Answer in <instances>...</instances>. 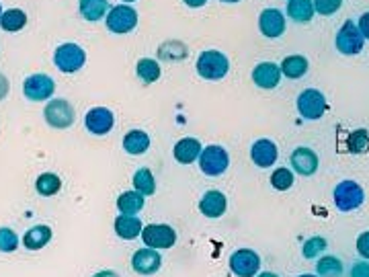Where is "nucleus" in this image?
Wrapping results in <instances>:
<instances>
[{
	"label": "nucleus",
	"mask_w": 369,
	"mask_h": 277,
	"mask_svg": "<svg viewBox=\"0 0 369 277\" xmlns=\"http://www.w3.org/2000/svg\"><path fill=\"white\" fill-rule=\"evenodd\" d=\"M230 70L228 58L217 52V50H208L197 58V72L206 81H222Z\"/></svg>",
	"instance_id": "nucleus-1"
},
{
	"label": "nucleus",
	"mask_w": 369,
	"mask_h": 277,
	"mask_svg": "<svg viewBox=\"0 0 369 277\" xmlns=\"http://www.w3.org/2000/svg\"><path fill=\"white\" fill-rule=\"evenodd\" d=\"M53 64L64 74H74L86 64V52L79 43H62L53 52Z\"/></svg>",
	"instance_id": "nucleus-2"
},
{
	"label": "nucleus",
	"mask_w": 369,
	"mask_h": 277,
	"mask_svg": "<svg viewBox=\"0 0 369 277\" xmlns=\"http://www.w3.org/2000/svg\"><path fill=\"white\" fill-rule=\"evenodd\" d=\"M365 201L363 187L355 181H341L335 187V205L341 212H353L359 210Z\"/></svg>",
	"instance_id": "nucleus-3"
},
{
	"label": "nucleus",
	"mask_w": 369,
	"mask_h": 277,
	"mask_svg": "<svg viewBox=\"0 0 369 277\" xmlns=\"http://www.w3.org/2000/svg\"><path fill=\"white\" fill-rule=\"evenodd\" d=\"M335 46L337 50L344 55L359 54L365 46V37L361 35V31L357 27V23L353 21H344V25L335 37Z\"/></svg>",
	"instance_id": "nucleus-4"
},
{
	"label": "nucleus",
	"mask_w": 369,
	"mask_h": 277,
	"mask_svg": "<svg viewBox=\"0 0 369 277\" xmlns=\"http://www.w3.org/2000/svg\"><path fill=\"white\" fill-rule=\"evenodd\" d=\"M107 29L111 33H117V35H123V33H130L137 25V13L135 8L128 6V4H119V6H113L109 13H107Z\"/></svg>",
	"instance_id": "nucleus-5"
},
{
	"label": "nucleus",
	"mask_w": 369,
	"mask_h": 277,
	"mask_svg": "<svg viewBox=\"0 0 369 277\" xmlns=\"http://www.w3.org/2000/svg\"><path fill=\"white\" fill-rule=\"evenodd\" d=\"M43 117L55 130H68L74 123V107L66 99H52L43 109Z\"/></svg>",
	"instance_id": "nucleus-6"
},
{
	"label": "nucleus",
	"mask_w": 369,
	"mask_h": 277,
	"mask_svg": "<svg viewBox=\"0 0 369 277\" xmlns=\"http://www.w3.org/2000/svg\"><path fill=\"white\" fill-rule=\"evenodd\" d=\"M228 165H230V156L222 146H208L206 150H201L199 166H201V173H206L208 177H217L226 173Z\"/></svg>",
	"instance_id": "nucleus-7"
},
{
	"label": "nucleus",
	"mask_w": 369,
	"mask_h": 277,
	"mask_svg": "<svg viewBox=\"0 0 369 277\" xmlns=\"http://www.w3.org/2000/svg\"><path fill=\"white\" fill-rule=\"evenodd\" d=\"M142 241L150 249H170L177 243V232L166 224H150L142 230Z\"/></svg>",
	"instance_id": "nucleus-8"
},
{
	"label": "nucleus",
	"mask_w": 369,
	"mask_h": 277,
	"mask_svg": "<svg viewBox=\"0 0 369 277\" xmlns=\"http://www.w3.org/2000/svg\"><path fill=\"white\" fill-rule=\"evenodd\" d=\"M230 269L238 277H255L261 269V257L250 249H238L230 257Z\"/></svg>",
	"instance_id": "nucleus-9"
},
{
	"label": "nucleus",
	"mask_w": 369,
	"mask_h": 277,
	"mask_svg": "<svg viewBox=\"0 0 369 277\" xmlns=\"http://www.w3.org/2000/svg\"><path fill=\"white\" fill-rule=\"evenodd\" d=\"M297 111L306 119H320L326 111V97L318 88H306L297 97Z\"/></svg>",
	"instance_id": "nucleus-10"
},
{
	"label": "nucleus",
	"mask_w": 369,
	"mask_h": 277,
	"mask_svg": "<svg viewBox=\"0 0 369 277\" xmlns=\"http://www.w3.org/2000/svg\"><path fill=\"white\" fill-rule=\"evenodd\" d=\"M55 90V83L48 74H31L23 83V95L29 101H48Z\"/></svg>",
	"instance_id": "nucleus-11"
},
{
	"label": "nucleus",
	"mask_w": 369,
	"mask_h": 277,
	"mask_svg": "<svg viewBox=\"0 0 369 277\" xmlns=\"http://www.w3.org/2000/svg\"><path fill=\"white\" fill-rule=\"evenodd\" d=\"M84 126H86V130H88L90 134H95V136H105V134H109V132L113 130L115 117H113V113L107 109V107H95V109H90L86 113Z\"/></svg>",
	"instance_id": "nucleus-12"
},
{
	"label": "nucleus",
	"mask_w": 369,
	"mask_h": 277,
	"mask_svg": "<svg viewBox=\"0 0 369 277\" xmlns=\"http://www.w3.org/2000/svg\"><path fill=\"white\" fill-rule=\"evenodd\" d=\"M259 29L264 37L269 39H277L286 33V17L281 11L277 8H264L259 17Z\"/></svg>",
	"instance_id": "nucleus-13"
},
{
	"label": "nucleus",
	"mask_w": 369,
	"mask_h": 277,
	"mask_svg": "<svg viewBox=\"0 0 369 277\" xmlns=\"http://www.w3.org/2000/svg\"><path fill=\"white\" fill-rule=\"evenodd\" d=\"M160 263H162V259H160L159 250L156 249H140L133 252L132 257V267L135 273H140V276H152V273H156L160 269Z\"/></svg>",
	"instance_id": "nucleus-14"
},
{
	"label": "nucleus",
	"mask_w": 369,
	"mask_h": 277,
	"mask_svg": "<svg viewBox=\"0 0 369 277\" xmlns=\"http://www.w3.org/2000/svg\"><path fill=\"white\" fill-rule=\"evenodd\" d=\"M291 166L302 177H312L318 170V156L312 148L300 146L291 152Z\"/></svg>",
	"instance_id": "nucleus-15"
},
{
	"label": "nucleus",
	"mask_w": 369,
	"mask_h": 277,
	"mask_svg": "<svg viewBox=\"0 0 369 277\" xmlns=\"http://www.w3.org/2000/svg\"><path fill=\"white\" fill-rule=\"evenodd\" d=\"M277 154H279V152H277V146H275L273 140H257V142L253 144V148H250V158H253V163L257 166H261V168H269L271 165H275Z\"/></svg>",
	"instance_id": "nucleus-16"
},
{
	"label": "nucleus",
	"mask_w": 369,
	"mask_h": 277,
	"mask_svg": "<svg viewBox=\"0 0 369 277\" xmlns=\"http://www.w3.org/2000/svg\"><path fill=\"white\" fill-rule=\"evenodd\" d=\"M253 81L257 86H261L264 90L275 88L281 81V66L273 64V62H263L259 66H255L253 70Z\"/></svg>",
	"instance_id": "nucleus-17"
},
{
	"label": "nucleus",
	"mask_w": 369,
	"mask_h": 277,
	"mask_svg": "<svg viewBox=\"0 0 369 277\" xmlns=\"http://www.w3.org/2000/svg\"><path fill=\"white\" fill-rule=\"evenodd\" d=\"M228 199L222 191H208L199 201V212L208 218H220L226 214Z\"/></svg>",
	"instance_id": "nucleus-18"
},
{
	"label": "nucleus",
	"mask_w": 369,
	"mask_h": 277,
	"mask_svg": "<svg viewBox=\"0 0 369 277\" xmlns=\"http://www.w3.org/2000/svg\"><path fill=\"white\" fill-rule=\"evenodd\" d=\"M201 150H203V148H201L199 140L183 138L179 140L177 146H175V158H177V163H181V165H191V163L199 161Z\"/></svg>",
	"instance_id": "nucleus-19"
},
{
	"label": "nucleus",
	"mask_w": 369,
	"mask_h": 277,
	"mask_svg": "<svg viewBox=\"0 0 369 277\" xmlns=\"http://www.w3.org/2000/svg\"><path fill=\"white\" fill-rule=\"evenodd\" d=\"M142 222L135 216H128V214H119L115 218V234L123 241H133L142 234Z\"/></svg>",
	"instance_id": "nucleus-20"
},
{
	"label": "nucleus",
	"mask_w": 369,
	"mask_h": 277,
	"mask_svg": "<svg viewBox=\"0 0 369 277\" xmlns=\"http://www.w3.org/2000/svg\"><path fill=\"white\" fill-rule=\"evenodd\" d=\"M50 241H52V228L50 226H41V224L29 228L25 232V236H23V245L29 250L43 249Z\"/></svg>",
	"instance_id": "nucleus-21"
},
{
	"label": "nucleus",
	"mask_w": 369,
	"mask_h": 277,
	"mask_svg": "<svg viewBox=\"0 0 369 277\" xmlns=\"http://www.w3.org/2000/svg\"><path fill=\"white\" fill-rule=\"evenodd\" d=\"M80 15L84 21L97 23L107 15L109 8V0H79Z\"/></svg>",
	"instance_id": "nucleus-22"
},
{
	"label": "nucleus",
	"mask_w": 369,
	"mask_h": 277,
	"mask_svg": "<svg viewBox=\"0 0 369 277\" xmlns=\"http://www.w3.org/2000/svg\"><path fill=\"white\" fill-rule=\"evenodd\" d=\"M314 2L312 0H290L288 2V17L295 23H308L314 17Z\"/></svg>",
	"instance_id": "nucleus-23"
},
{
	"label": "nucleus",
	"mask_w": 369,
	"mask_h": 277,
	"mask_svg": "<svg viewBox=\"0 0 369 277\" xmlns=\"http://www.w3.org/2000/svg\"><path fill=\"white\" fill-rule=\"evenodd\" d=\"M117 210L119 214L135 216L144 210V195L140 191H126L117 197Z\"/></svg>",
	"instance_id": "nucleus-24"
},
{
	"label": "nucleus",
	"mask_w": 369,
	"mask_h": 277,
	"mask_svg": "<svg viewBox=\"0 0 369 277\" xmlns=\"http://www.w3.org/2000/svg\"><path fill=\"white\" fill-rule=\"evenodd\" d=\"M148 148H150V136H148L146 132H142V130H132V132L126 134V138H123V150H126V152L137 156V154H144Z\"/></svg>",
	"instance_id": "nucleus-25"
},
{
	"label": "nucleus",
	"mask_w": 369,
	"mask_h": 277,
	"mask_svg": "<svg viewBox=\"0 0 369 277\" xmlns=\"http://www.w3.org/2000/svg\"><path fill=\"white\" fill-rule=\"evenodd\" d=\"M27 25V15L25 11L21 8H8L2 13L0 17V27L2 31H8V33H17Z\"/></svg>",
	"instance_id": "nucleus-26"
},
{
	"label": "nucleus",
	"mask_w": 369,
	"mask_h": 277,
	"mask_svg": "<svg viewBox=\"0 0 369 277\" xmlns=\"http://www.w3.org/2000/svg\"><path fill=\"white\" fill-rule=\"evenodd\" d=\"M308 72V60L304 55H288L281 62V74H286L288 79H302Z\"/></svg>",
	"instance_id": "nucleus-27"
},
{
	"label": "nucleus",
	"mask_w": 369,
	"mask_h": 277,
	"mask_svg": "<svg viewBox=\"0 0 369 277\" xmlns=\"http://www.w3.org/2000/svg\"><path fill=\"white\" fill-rule=\"evenodd\" d=\"M133 187H135V191H140L144 197L156 194V181H154L152 170L146 168V166L137 168L135 175H133Z\"/></svg>",
	"instance_id": "nucleus-28"
},
{
	"label": "nucleus",
	"mask_w": 369,
	"mask_h": 277,
	"mask_svg": "<svg viewBox=\"0 0 369 277\" xmlns=\"http://www.w3.org/2000/svg\"><path fill=\"white\" fill-rule=\"evenodd\" d=\"M35 189H37V194L43 195V197H52V195H55L62 189V181H60V177L55 173H43V175L37 177Z\"/></svg>",
	"instance_id": "nucleus-29"
},
{
	"label": "nucleus",
	"mask_w": 369,
	"mask_h": 277,
	"mask_svg": "<svg viewBox=\"0 0 369 277\" xmlns=\"http://www.w3.org/2000/svg\"><path fill=\"white\" fill-rule=\"evenodd\" d=\"M135 72H137V76L146 84L156 83L160 79L159 62L152 60V58H142V60L137 62V66H135Z\"/></svg>",
	"instance_id": "nucleus-30"
},
{
	"label": "nucleus",
	"mask_w": 369,
	"mask_h": 277,
	"mask_svg": "<svg viewBox=\"0 0 369 277\" xmlns=\"http://www.w3.org/2000/svg\"><path fill=\"white\" fill-rule=\"evenodd\" d=\"M316 271L318 277H341L343 276V263H341V259L326 255L316 263Z\"/></svg>",
	"instance_id": "nucleus-31"
},
{
	"label": "nucleus",
	"mask_w": 369,
	"mask_h": 277,
	"mask_svg": "<svg viewBox=\"0 0 369 277\" xmlns=\"http://www.w3.org/2000/svg\"><path fill=\"white\" fill-rule=\"evenodd\" d=\"M271 185L277 189V191H288L291 185H293V173L290 168H277L273 175H271Z\"/></svg>",
	"instance_id": "nucleus-32"
},
{
	"label": "nucleus",
	"mask_w": 369,
	"mask_h": 277,
	"mask_svg": "<svg viewBox=\"0 0 369 277\" xmlns=\"http://www.w3.org/2000/svg\"><path fill=\"white\" fill-rule=\"evenodd\" d=\"M349 150L353 154H363L369 146V134L368 130H355L351 136H349Z\"/></svg>",
	"instance_id": "nucleus-33"
},
{
	"label": "nucleus",
	"mask_w": 369,
	"mask_h": 277,
	"mask_svg": "<svg viewBox=\"0 0 369 277\" xmlns=\"http://www.w3.org/2000/svg\"><path fill=\"white\" fill-rule=\"evenodd\" d=\"M19 247V236L13 228H0V252H15Z\"/></svg>",
	"instance_id": "nucleus-34"
},
{
	"label": "nucleus",
	"mask_w": 369,
	"mask_h": 277,
	"mask_svg": "<svg viewBox=\"0 0 369 277\" xmlns=\"http://www.w3.org/2000/svg\"><path fill=\"white\" fill-rule=\"evenodd\" d=\"M324 249H326V241H324L322 236H312V238H308V241L304 243L302 255H304L306 259H314L320 252H324Z\"/></svg>",
	"instance_id": "nucleus-35"
},
{
	"label": "nucleus",
	"mask_w": 369,
	"mask_h": 277,
	"mask_svg": "<svg viewBox=\"0 0 369 277\" xmlns=\"http://www.w3.org/2000/svg\"><path fill=\"white\" fill-rule=\"evenodd\" d=\"M312 2H314V11L324 15V17L335 15L343 4V0H312Z\"/></svg>",
	"instance_id": "nucleus-36"
},
{
	"label": "nucleus",
	"mask_w": 369,
	"mask_h": 277,
	"mask_svg": "<svg viewBox=\"0 0 369 277\" xmlns=\"http://www.w3.org/2000/svg\"><path fill=\"white\" fill-rule=\"evenodd\" d=\"M357 250H359V255L363 259H369V232L359 234V238H357Z\"/></svg>",
	"instance_id": "nucleus-37"
},
{
	"label": "nucleus",
	"mask_w": 369,
	"mask_h": 277,
	"mask_svg": "<svg viewBox=\"0 0 369 277\" xmlns=\"http://www.w3.org/2000/svg\"><path fill=\"white\" fill-rule=\"evenodd\" d=\"M351 277H369V263H365V261L355 263L353 271H351Z\"/></svg>",
	"instance_id": "nucleus-38"
},
{
	"label": "nucleus",
	"mask_w": 369,
	"mask_h": 277,
	"mask_svg": "<svg viewBox=\"0 0 369 277\" xmlns=\"http://www.w3.org/2000/svg\"><path fill=\"white\" fill-rule=\"evenodd\" d=\"M357 27L361 31V35L369 39V13H363L361 15V19H359V23H357Z\"/></svg>",
	"instance_id": "nucleus-39"
},
{
	"label": "nucleus",
	"mask_w": 369,
	"mask_h": 277,
	"mask_svg": "<svg viewBox=\"0 0 369 277\" xmlns=\"http://www.w3.org/2000/svg\"><path fill=\"white\" fill-rule=\"evenodd\" d=\"M8 88H11V84H8V79L0 72V101H4L6 99V95H8Z\"/></svg>",
	"instance_id": "nucleus-40"
},
{
	"label": "nucleus",
	"mask_w": 369,
	"mask_h": 277,
	"mask_svg": "<svg viewBox=\"0 0 369 277\" xmlns=\"http://www.w3.org/2000/svg\"><path fill=\"white\" fill-rule=\"evenodd\" d=\"M183 2L189 6V8H199V6H203L208 0H183Z\"/></svg>",
	"instance_id": "nucleus-41"
},
{
	"label": "nucleus",
	"mask_w": 369,
	"mask_h": 277,
	"mask_svg": "<svg viewBox=\"0 0 369 277\" xmlns=\"http://www.w3.org/2000/svg\"><path fill=\"white\" fill-rule=\"evenodd\" d=\"M93 277H119L115 271H111V269H105V271H99V273H95Z\"/></svg>",
	"instance_id": "nucleus-42"
},
{
	"label": "nucleus",
	"mask_w": 369,
	"mask_h": 277,
	"mask_svg": "<svg viewBox=\"0 0 369 277\" xmlns=\"http://www.w3.org/2000/svg\"><path fill=\"white\" fill-rule=\"evenodd\" d=\"M257 277H279V276H277V273H261V276Z\"/></svg>",
	"instance_id": "nucleus-43"
},
{
	"label": "nucleus",
	"mask_w": 369,
	"mask_h": 277,
	"mask_svg": "<svg viewBox=\"0 0 369 277\" xmlns=\"http://www.w3.org/2000/svg\"><path fill=\"white\" fill-rule=\"evenodd\" d=\"M222 2H240V0H222Z\"/></svg>",
	"instance_id": "nucleus-44"
},
{
	"label": "nucleus",
	"mask_w": 369,
	"mask_h": 277,
	"mask_svg": "<svg viewBox=\"0 0 369 277\" xmlns=\"http://www.w3.org/2000/svg\"><path fill=\"white\" fill-rule=\"evenodd\" d=\"M300 277H316V276H310V273H304V276H300Z\"/></svg>",
	"instance_id": "nucleus-45"
},
{
	"label": "nucleus",
	"mask_w": 369,
	"mask_h": 277,
	"mask_svg": "<svg viewBox=\"0 0 369 277\" xmlns=\"http://www.w3.org/2000/svg\"><path fill=\"white\" fill-rule=\"evenodd\" d=\"M0 17H2V6H0Z\"/></svg>",
	"instance_id": "nucleus-46"
},
{
	"label": "nucleus",
	"mask_w": 369,
	"mask_h": 277,
	"mask_svg": "<svg viewBox=\"0 0 369 277\" xmlns=\"http://www.w3.org/2000/svg\"><path fill=\"white\" fill-rule=\"evenodd\" d=\"M123 2H133V0H123Z\"/></svg>",
	"instance_id": "nucleus-47"
}]
</instances>
